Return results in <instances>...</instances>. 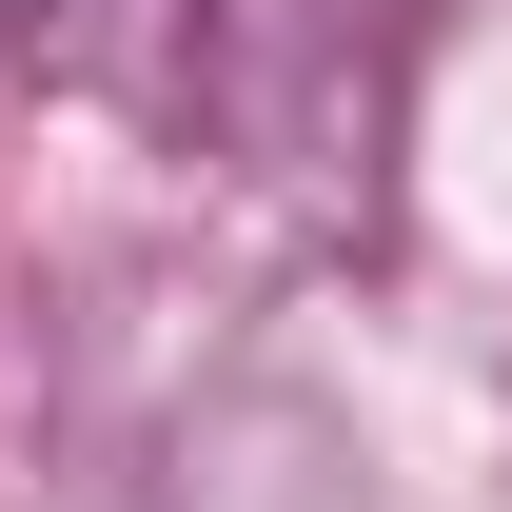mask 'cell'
<instances>
[]
</instances>
